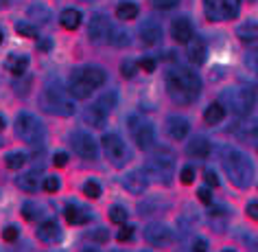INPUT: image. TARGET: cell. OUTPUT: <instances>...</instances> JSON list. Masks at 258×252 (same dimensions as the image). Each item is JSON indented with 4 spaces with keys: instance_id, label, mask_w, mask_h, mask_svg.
Here are the masks:
<instances>
[{
    "instance_id": "cell-40",
    "label": "cell",
    "mask_w": 258,
    "mask_h": 252,
    "mask_svg": "<svg viewBox=\"0 0 258 252\" xmlns=\"http://www.w3.org/2000/svg\"><path fill=\"white\" fill-rule=\"evenodd\" d=\"M22 215L27 219H35V215H40V206L33 204V202H27L22 206Z\"/></svg>"
},
{
    "instance_id": "cell-26",
    "label": "cell",
    "mask_w": 258,
    "mask_h": 252,
    "mask_svg": "<svg viewBox=\"0 0 258 252\" xmlns=\"http://www.w3.org/2000/svg\"><path fill=\"white\" fill-rule=\"evenodd\" d=\"M59 22H61V27L68 29V31L79 29V24H81V11L79 9H63L61 16H59Z\"/></svg>"
},
{
    "instance_id": "cell-49",
    "label": "cell",
    "mask_w": 258,
    "mask_h": 252,
    "mask_svg": "<svg viewBox=\"0 0 258 252\" xmlns=\"http://www.w3.org/2000/svg\"><path fill=\"white\" fill-rule=\"evenodd\" d=\"M66 163H68V154L66 152H57L55 156H53V165L55 167H63Z\"/></svg>"
},
{
    "instance_id": "cell-27",
    "label": "cell",
    "mask_w": 258,
    "mask_h": 252,
    "mask_svg": "<svg viewBox=\"0 0 258 252\" xmlns=\"http://www.w3.org/2000/svg\"><path fill=\"white\" fill-rule=\"evenodd\" d=\"M136 16H138V5L132 3V0H122L120 5H116V18H118V20L129 22Z\"/></svg>"
},
{
    "instance_id": "cell-2",
    "label": "cell",
    "mask_w": 258,
    "mask_h": 252,
    "mask_svg": "<svg viewBox=\"0 0 258 252\" xmlns=\"http://www.w3.org/2000/svg\"><path fill=\"white\" fill-rule=\"evenodd\" d=\"M221 165L223 171L228 173L230 182L238 189H247L254 180V165H251L249 156L236 147H221Z\"/></svg>"
},
{
    "instance_id": "cell-45",
    "label": "cell",
    "mask_w": 258,
    "mask_h": 252,
    "mask_svg": "<svg viewBox=\"0 0 258 252\" xmlns=\"http://www.w3.org/2000/svg\"><path fill=\"white\" fill-rule=\"evenodd\" d=\"M18 235H20V230H18L16 226H5V230H3V239H5V241H16Z\"/></svg>"
},
{
    "instance_id": "cell-10",
    "label": "cell",
    "mask_w": 258,
    "mask_h": 252,
    "mask_svg": "<svg viewBox=\"0 0 258 252\" xmlns=\"http://www.w3.org/2000/svg\"><path fill=\"white\" fill-rule=\"evenodd\" d=\"M145 241L149 245H153V248H164V245H169L173 241V232H171L169 226H164V224H158V222L147 224Z\"/></svg>"
},
{
    "instance_id": "cell-31",
    "label": "cell",
    "mask_w": 258,
    "mask_h": 252,
    "mask_svg": "<svg viewBox=\"0 0 258 252\" xmlns=\"http://www.w3.org/2000/svg\"><path fill=\"white\" fill-rule=\"evenodd\" d=\"M223 116H225V110L221 103H212V106L206 108V112H204V119L208 125H217V123H221L223 121Z\"/></svg>"
},
{
    "instance_id": "cell-55",
    "label": "cell",
    "mask_w": 258,
    "mask_h": 252,
    "mask_svg": "<svg viewBox=\"0 0 258 252\" xmlns=\"http://www.w3.org/2000/svg\"><path fill=\"white\" fill-rule=\"evenodd\" d=\"M83 252H99V250H94V248H86V250H83Z\"/></svg>"
},
{
    "instance_id": "cell-29",
    "label": "cell",
    "mask_w": 258,
    "mask_h": 252,
    "mask_svg": "<svg viewBox=\"0 0 258 252\" xmlns=\"http://www.w3.org/2000/svg\"><path fill=\"white\" fill-rule=\"evenodd\" d=\"M129 33L125 29H120V27H112L109 29V35H107V42L112 44V46H116V48H125V46H129Z\"/></svg>"
},
{
    "instance_id": "cell-58",
    "label": "cell",
    "mask_w": 258,
    "mask_h": 252,
    "mask_svg": "<svg viewBox=\"0 0 258 252\" xmlns=\"http://www.w3.org/2000/svg\"><path fill=\"white\" fill-rule=\"evenodd\" d=\"M256 83H258V75H256Z\"/></svg>"
},
{
    "instance_id": "cell-12",
    "label": "cell",
    "mask_w": 258,
    "mask_h": 252,
    "mask_svg": "<svg viewBox=\"0 0 258 252\" xmlns=\"http://www.w3.org/2000/svg\"><path fill=\"white\" fill-rule=\"evenodd\" d=\"M147 184H149V178H147L145 171H129L125 178H122V186L134 193V195H143L147 191Z\"/></svg>"
},
{
    "instance_id": "cell-39",
    "label": "cell",
    "mask_w": 258,
    "mask_h": 252,
    "mask_svg": "<svg viewBox=\"0 0 258 252\" xmlns=\"http://www.w3.org/2000/svg\"><path fill=\"white\" fill-rule=\"evenodd\" d=\"M16 31L20 35H24V37H37V29L33 27V24H29V22H18Z\"/></svg>"
},
{
    "instance_id": "cell-16",
    "label": "cell",
    "mask_w": 258,
    "mask_h": 252,
    "mask_svg": "<svg viewBox=\"0 0 258 252\" xmlns=\"http://www.w3.org/2000/svg\"><path fill=\"white\" fill-rule=\"evenodd\" d=\"M171 37L179 44H188L192 40V24L186 20V18H177V20L171 24Z\"/></svg>"
},
{
    "instance_id": "cell-62",
    "label": "cell",
    "mask_w": 258,
    "mask_h": 252,
    "mask_svg": "<svg viewBox=\"0 0 258 252\" xmlns=\"http://www.w3.org/2000/svg\"><path fill=\"white\" fill-rule=\"evenodd\" d=\"M145 252H147V250H145Z\"/></svg>"
},
{
    "instance_id": "cell-18",
    "label": "cell",
    "mask_w": 258,
    "mask_h": 252,
    "mask_svg": "<svg viewBox=\"0 0 258 252\" xmlns=\"http://www.w3.org/2000/svg\"><path fill=\"white\" fill-rule=\"evenodd\" d=\"M63 215H66V222L73 224V226L90 222V211L86 209V206H81V204H68L66 211H63Z\"/></svg>"
},
{
    "instance_id": "cell-23",
    "label": "cell",
    "mask_w": 258,
    "mask_h": 252,
    "mask_svg": "<svg viewBox=\"0 0 258 252\" xmlns=\"http://www.w3.org/2000/svg\"><path fill=\"white\" fill-rule=\"evenodd\" d=\"M83 121H86L90 127H103L107 123V112H103L99 106H90L83 110Z\"/></svg>"
},
{
    "instance_id": "cell-60",
    "label": "cell",
    "mask_w": 258,
    "mask_h": 252,
    "mask_svg": "<svg viewBox=\"0 0 258 252\" xmlns=\"http://www.w3.org/2000/svg\"><path fill=\"white\" fill-rule=\"evenodd\" d=\"M0 143H3V140H0Z\"/></svg>"
},
{
    "instance_id": "cell-22",
    "label": "cell",
    "mask_w": 258,
    "mask_h": 252,
    "mask_svg": "<svg viewBox=\"0 0 258 252\" xmlns=\"http://www.w3.org/2000/svg\"><path fill=\"white\" fill-rule=\"evenodd\" d=\"M186 154H188L190 158H206V156L210 154V143H208V138H204V136L190 138V143L186 145Z\"/></svg>"
},
{
    "instance_id": "cell-15",
    "label": "cell",
    "mask_w": 258,
    "mask_h": 252,
    "mask_svg": "<svg viewBox=\"0 0 258 252\" xmlns=\"http://www.w3.org/2000/svg\"><path fill=\"white\" fill-rule=\"evenodd\" d=\"M140 40H143L147 46H153L162 40V27L156 20H147L140 24Z\"/></svg>"
},
{
    "instance_id": "cell-54",
    "label": "cell",
    "mask_w": 258,
    "mask_h": 252,
    "mask_svg": "<svg viewBox=\"0 0 258 252\" xmlns=\"http://www.w3.org/2000/svg\"><path fill=\"white\" fill-rule=\"evenodd\" d=\"M5 127H7V123H5V119H3V116H0V132H3Z\"/></svg>"
},
{
    "instance_id": "cell-50",
    "label": "cell",
    "mask_w": 258,
    "mask_h": 252,
    "mask_svg": "<svg viewBox=\"0 0 258 252\" xmlns=\"http://www.w3.org/2000/svg\"><path fill=\"white\" fill-rule=\"evenodd\" d=\"M245 213H247L249 219H254V222H258V202H249L247 209H245Z\"/></svg>"
},
{
    "instance_id": "cell-14",
    "label": "cell",
    "mask_w": 258,
    "mask_h": 252,
    "mask_svg": "<svg viewBox=\"0 0 258 252\" xmlns=\"http://www.w3.org/2000/svg\"><path fill=\"white\" fill-rule=\"evenodd\" d=\"M188 130H190V123L182 119V116H169L166 119V134L173 138V140H182L188 136Z\"/></svg>"
},
{
    "instance_id": "cell-28",
    "label": "cell",
    "mask_w": 258,
    "mask_h": 252,
    "mask_svg": "<svg viewBox=\"0 0 258 252\" xmlns=\"http://www.w3.org/2000/svg\"><path fill=\"white\" fill-rule=\"evenodd\" d=\"M204 11L210 22L223 20V3L221 0H204Z\"/></svg>"
},
{
    "instance_id": "cell-4",
    "label": "cell",
    "mask_w": 258,
    "mask_h": 252,
    "mask_svg": "<svg viewBox=\"0 0 258 252\" xmlns=\"http://www.w3.org/2000/svg\"><path fill=\"white\" fill-rule=\"evenodd\" d=\"M223 103L232 114L247 116L256 108V92H251L249 88H228L223 92Z\"/></svg>"
},
{
    "instance_id": "cell-33",
    "label": "cell",
    "mask_w": 258,
    "mask_h": 252,
    "mask_svg": "<svg viewBox=\"0 0 258 252\" xmlns=\"http://www.w3.org/2000/svg\"><path fill=\"white\" fill-rule=\"evenodd\" d=\"M27 154L24 152H11L5 156V165H7V169H20V167H24V163H27Z\"/></svg>"
},
{
    "instance_id": "cell-53",
    "label": "cell",
    "mask_w": 258,
    "mask_h": 252,
    "mask_svg": "<svg viewBox=\"0 0 258 252\" xmlns=\"http://www.w3.org/2000/svg\"><path fill=\"white\" fill-rule=\"evenodd\" d=\"M50 46H53V44H50L48 40H42V42H37V48H40V51H50Z\"/></svg>"
},
{
    "instance_id": "cell-17",
    "label": "cell",
    "mask_w": 258,
    "mask_h": 252,
    "mask_svg": "<svg viewBox=\"0 0 258 252\" xmlns=\"http://www.w3.org/2000/svg\"><path fill=\"white\" fill-rule=\"evenodd\" d=\"M79 77L88 83V86H92V88L103 86V83H105V79H107L105 70L99 68V66H94V64H90V66H83V68L79 70Z\"/></svg>"
},
{
    "instance_id": "cell-51",
    "label": "cell",
    "mask_w": 258,
    "mask_h": 252,
    "mask_svg": "<svg viewBox=\"0 0 258 252\" xmlns=\"http://www.w3.org/2000/svg\"><path fill=\"white\" fill-rule=\"evenodd\" d=\"M245 64H247L249 68H256V70H258V53L247 55V60H245Z\"/></svg>"
},
{
    "instance_id": "cell-34",
    "label": "cell",
    "mask_w": 258,
    "mask_h": 252,
    "mask_svg": "<svg viewBox=\"0 0 258 252\" xmlns=\"http://www.w3.org/2000/svg\"><path fill=\"white\" fill-rule=\"evenodd\" d=\"M116 103H118V94L114 92V90H107V92H103L101 96H99V101H96V106H99L103 112H109Z\"/></svg>"
},
{
    "instance_id": "cell-35",
    "label": "cell",
    "mask_w": 258,
    "mask_h": 252,
    "mask_svg": "<svg viewBox=\"0 0 258 252\" xmlns=\"http://www.w3.org/2000/svg\"><path fill=\"white\" fill-rule=\"evenodd\" d=\"M223 3V20H234L238 16V0H221Z\"/></svg>"
},
{
    "instance_id": "cell-59",
    "label": "cell",
    "mask_w": 258,
    "mask_h": 252,
    "mask_svg": "<svg viewBox=\"0 0 258 252\" xmlns=\"http://www.w3.org/2000/svg\"><path fill=\"white\" fill-rule=\"evenodd\" d=\"M86 3H92V0H86Z\"/></svg>"
},
{
    "instance_id": "cell-57",
    "label": "cell",
    "mask_w": 258,
    "mask_h": 252,
    "mask_svg": "<svg viewBox=\"0 0 258 252\" xmlns=\"http://www.w3.org/2000/svg\"><path fill=\"white\" fill-rule=\"evenodd\" d=\"M223 252H234V250H232V248H225V250H223Z\"/></svg>"
},
{
    "instance_id": "cell-38",
    "label": "cell",
    "mask_w": 258,
    "mask_h": 252,
    "mask_svg": "<svg viewBox=\"0 0 258 252\" xmlns=\"http://www.w3.org/2000/svg\"><path fill=\"white\" fill-rule=\"evenodd\" d=\"M138 73V64L136 62H132V60H125L120 64V75L122 77H127V79H132L134 75Z\"/></svg>"
},
{
    "instance_id": "cell-30",
    "label": "cell",
    "mask_w": 258,
    "mask_h": 252,
    "mask_svg": "<svg viewBox=\"0 0 258 252\" xmlns=\"http://www.w3.org/2000/svg\"><path fill=\"white\" fill-rule=\"evenodd\" d=\"M184 252H208V239L202 235H190L184 241Z\"/></svg>"
},
{
    "instance_id": "cell-25",
    "label": "cell",
    "mask_w": 258,
    "mask_h": 252,
    "mask_svg": "<svg viewBox=\"0 0 258 252\" xmlns=\"http://www.w3.org/2000/svg\"><path fill=\"white\" fill-rule=\"evenodd\" d=\"M5 66H7V70H9L11 75L22 77L24 70L29 68V57L27 55H9L7 62H5Z\"/></svg>"
},
{
    "instance_id": "cell-21",
    "label": "cell",
    "mask_w": 258,
    "mask_h": 252,
    "mask_svg": "<svg viewBox=\"0 0 258 252\" xmlns=\"http://www.w3.org/2000/svg\"><path fill=\"white\" fill-rule=\"evenodd\" d=\"M18 186L27 193H37L44 186V180L40 176V171H29V173H24V176L18 178Z\"/></svg>"
},
{
    "instance_id": "cell-44",
    "label": "cell",
    "mask_w": 258,
    "mask_h": 252,
    "mask_svg": "<svg viewBox=\"0 0 258 252\" xmlns=\"http://www.w3.org/2000/svg\"><path fill=\"white\" fill-rule=\"evenodd\" d=\"M197 197H199V202L202 204H212V193L208 186H199L197 189Z\"/></svg>"
},
{
    "instance_id": "cell-20",
    "label": "cell",
    "mask_w": 258,
    "mask_h": 252,
    "mask_svg": "<svg viewBox=\"0 0 258 252\" xmlns=\"http://www.w3.org/2000/svg\"><path fill=\"white\" fill-rule=\"evenodd\" d=\"M37 237H40L44 243H57L61 239V228L57 226V222L48 219V222H44L40 228H37Z\"/></svg>"
},
{
    "instance_id": "cell-41",
    "label": "cell",
    "mask_w": 258,
    "mask_h": 252,
    "mask_svg": "<svg viewBox=\"0 0 258 252\" xmlns=\"http://www.w3.org/2000/svg\"><path fill=\"white\" fill-rule=\"evenodd\" d=\"M59 186H61V182H59V178H57V176H48L46 180H44V189H46L48 193L59 191Z\"/></svg>"
},
{
    "instance_id": "cell-1",
    "label": "cell",
    "mask_w": 258,
    "mask_h": 252,
    "mask_svg": "<svg viewBox=\"0 0 258 252\" xmlns=\"http://www.w3.org/2000/svg\"><path fill=\"white\" fill-rule=\"evenodd\" d=\"M166 86H169V94L173 101L179 103V106H188L199 96L202 81L192 70L175 66L166 73Z\"/></svg>"
},
{
    "instance_id": "cell-3",
    "label": "cell",
    "mask_w": 258,
    "mask_h": 252,
    "mask_svg": "<svg viewBox=\"0 0 258 252\" xmlns=\"http://www.w3.org/2000/svg\"><path fill=\"white\" fill-rule=\"evenodd\" d=\"M42 106L46 112L55 114V116H73L77 110L75 96L57 79L46 83V88H44V92H42Z\"/></svg>"
},
{
    "instance_id": "cell-46",
    "label": "cell",
    "mask_w": 258,
    "mask_h": 252,
    "mask_svg": "<svg viewBox=\"0 0 258 252\" xmlns=\"http://www.w3.org/2000/svg\"><path fill=\"white\" fill-rule=\"evenodd\" d=\"M138 68H143L145 73H153V70H156V60H153V57H143V60L138 62Z\"/></svg>"
},
{
    "instance_id": "cell-19",
    "label": "cell",
    "mask_w": 258,
    "mask_h": 252,
    "mask_svg": "<svg viewBox=\"0 0 258 252\" xmlns=\"http://www.w3.org/2000/svg\"><path fill=\"white\" fill-rule=\"evenodd\" d=\"M236 37L243 44H258V22L247 20L236 27Z\"/></svg>"
},
{
    "instance_id": "cell-11",
    "label": "cell",
    "mask_w": 258,
    "mask_h": 252,
    "mask_svg": "<svg viewBox=\"0 0 258 252\" xmlns=\"http://www.w3.org/2000/svg\"><path fill=\"white\" fill-rule=\"evenodd\" d=\"M109 29H112V22L107 20V16L105 14H94L92 20H90V27H88V35L94 44H101V42L107 40Z\"/></svg>"
},
{
    "instance_id": "cell-32",
    "label": "cell",
    "mask_w": 258,
    "mask_h": 252,
    "mask_svg": "<svg viewBox=\"0 0 258 252\" xmlns=\"http://www.w3.org/2000/svg\"><path fill=\"white\" fill-rule=\"evenodd\" d=\"M29 18L33 20L35 24H46L50 20V9L44 7V5H33V7L29 9Z\"/></svg>"
},
{
    "instance_id": "cell-43",
    "label": "cell",
    "mask_w": 258,
    "mask_h": 252,
    "mask_svg": "<svg viewBox=\"0 0 258 252\" xmlns=\"http://www.w3.org/2000/svg\"><path fill=\"white\" fill-rule=\"evenodd\" d=\"M116 239H118V241H132L134 239V226H122V228L118 230V235H116Z\"/></svg>"
},
{
    "instance_id": "cell-13",
    "label": "cell",
    "mask_w": 258,
    "mask_h": 252,
    "mask_svg": "<svg viewBox=\"0 0 258 252\" xmlns=\"http://www.w3.org/2000/svg\"><path fill=\"white\" fill-rule=\"evenodd\" d=\"M186 57H188V62L195 64V66L206 62V57H208V46H206V42L202 37L192 35V40L186 44Z\"/></svg>"
},
{
    "instance_id": "cell-9",
    "label": "cell",
    "mask_w": 258,
    "mask_h": 252,
    "mask_svg": "<svg viewBox=\"0 0 258 252\" xmlns=\"http://www.w3.org/2000/svg\"><path fill=\"white\" fill-rule=\"evenodd\" d=\"M70 145L86 160H96V156H99V143L94 140V136H90V134L83 130H77L70 134Z\"/></svg>"
},
{
    "instance_id": "cell-7",
    "label": "cell",
    "mask_w": 258,
    "mask_h": 252,
    "mask_svg": "<svg viewBox=\"0 0 258 252\" xmlns=\"http://www.w3.org/2000/svg\"><path fill=\"white\" fill-rule=\"evenodd\" d=\"M127 125L132 130V136L140 149H151L156 145V130H153V125L143 114H132L127 119Z\"/></svg>"
},
{
    "instance_id": "cell-5",
    "label": "cell",
    "mask_w": 258,
    "mask_h": 252,
    "mask_svg": "<svg viewBox=\"0 0 258 252\" xmlns=\"http://www.w3.org/2000/svg\"><path fill=\"white\" fill-rule=\"evenodd\" d=\"M173 163H175V160H173L171 152H158L156 156L145 165L147 178L153 180V182H160V184H169L173 178V169H175Z\"/></svg>"
},
{
    "instance_id": "cell-37",
    "label": "cell",
    "mask_w": 258,
    "mask_h": 252,
    "mask_svg": "<svg viewBox=\"0 0 258 252\" xmlns=\"http://www.w3.org/2000/svg\"><path fill=\"white\" fill-rule=\"evenodd\" d=\"M83 193L90 197V199H96L101 197V184L96 182V180H90V182L83 184Z\"/></svg>"
},
{
    "instance_id": "cell-24",
    "label": "cell",
    "mask_w": 258,
    "mask_h": 252,
    "mask_svg": "<svg viewBox=\"0 0 258 252\" xmlns=\"http://www.w3.org/2000/svg\"><path fill=\"white\" fill-rule=\"evenodd\" d=\"M68 90H70V94H73L75 99H88V96L92 94L94 88L88 86V83L79 77V73H77V75H73V79H70V88Z\"/></svg>"
},
{
    "instance_id": "cell-56",
    "label": "cell",
    "mask_w": 258,
    "mask_h": 252,
    "mask_svg": "<svg viewBox=\"0 0 258 252\" xmlns=\"http://www.w3.org/2000/svg\"><path fill=\"white\" fill-rule=\"evenodd\" d=\"M3 40H5V35H3V31H0V44H3Z\"/></svg>"
},
{
    "instance_id": "cell-61",
    "label": "cell",
    "mask_w": 258,
    "mask_h": 252,
    "mask_svg": "<svg viewBox=\"0 0 258 252\" xmlns=\"http://www.w3.org/2000/svg\"><path fill=\"white\" fill-rule=\"evenodd\" d=\"M249 3H251V0H249Z\"/></svg>"
},
{
    "instance_id": "cell-8",
    "label": "cell",
    "mask_w": 258,
    "mask_h": 252,
    "mask_svg": "<svg viewBox=\"0 0 258 252\" xmlns=\"http://www.w3.org/2000/svg\"><path fill=\"white\" fill-rule=\"evenodd\" d=\"M101 145H103V152H105V158L109 160V163H114L116 167H122L127 163V158H129V149H127V145H125V140H122L118 134H105L101 140Z\"/></svg>"
},
{
    "instance_id": "cell-36",
    "label": "cell",
    "mask_w": 258,
    "mask_h": 252,
    "mask_svg": "<svg viewBox=\"0 0 258 252\" xmlns=\"http://www.w3.org/2000/svg\"><path fill=\"white\" fill-rule=\"evenodd\" d=\"M127 217L129 215L122 206H112V209H109V219H112V224H125Z\"/></svg>"
},
{
    "instance_id": "cell-6",
    "label": "cell",
    "mask_w": 258,
    "mask_h": 252,
    "mask_svg": "<svg viewBox=\"0 0 258 252\" xmlns=\"http://www.w3.org/2000/svg\"><path fill=\"white\" fill-rule=\"evenodd\" d=\"M16 132L24 143L40 147V143L44 140V125L37 116L29 114V112H20L16 119Z\"/></svg>"
},
{
    "instance_id": "cell-52",
    "label": "cell",
    "mask_w": 258,
    "mask_h": 252,
    "mask_svg": "<svg viewBox=\"0 0 258 252\" xmlns=\"http://www.w3.org/2000/svg\"><path fill=\"white\" fill-rule=\"evenodd\" d=\"M92 237L96 239V241H107V239H109V235H107V230H105V228H99Z\"/></svg>"
},
{
    "instance_id": "cell-42",
    "label": "cell",
    "mask_w": 258,
    "mask_h": 252,
    "mask_svg": "<svg viewBox=\"0 0 258 252\" xmlns=\"http://www.w3.org/2000/svg\"><path fill=\"white\" fill-rule=\"evenodd\" d=\"M156 9H173L179 5V0H149Z\"/></svg>"
},
{
    "instance_id": "cell-47",
    "label": "cell",
    "mask_w": 258,
    "mask_h": 252,
    "mask_svg": "<svg viewBox=\"0 0 258 252\" xmlns=\"http://www.w3.org/2000/svg\"><path fill=\"white\" fill-rule=\"evenodd\" d=\"M179 180H182L184 184H190L192 180H195V169H192V167H184V169L179 171Z\"/></svg>"
},
{
    "instance_id": "cell-48",
    "label": "cell",
    "mask_w": 258,
    "mask_h": 252,
    "mask_svg": "<svg viewBox=\"0 0 258 252\" xmlns=\"http://www.w3.org/2000/svg\"><path fill=\"white\" fill-rule=\"evenodd\" d=\"M204 178H206V184L208 186H219V176H217L215 169H206Z\"/></svg>"
}]
</instances>
